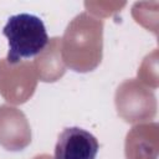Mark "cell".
Listing matches in <instances>:
<instances>
[{"label":"cell","mask_w":159,"mask_h":159,"mask_svg":"<svg viewBox=\"0 0 159 159\" xmlns=\"http://www.w3.org/2000/svg\"><path fill=\"white\" fill-rule=\"evenodd\" d=\"M9 51L6 60L17 63L21 60L37 56L48 43V35L43 21L32 14L21 12L7 19L4 29Z\"/></svg>","instance_id":"cell-1"},{"label":"cell","mask_w":159,"mask_h":159,"mask_svg":"<svg viewBox=\"0 0 159 159\" xmlns=\"http://www.w3.org/2000/svg\"><path fill=\"white\" fill-rule=\"evenodd\" d=\"M97 138L80 127L65 128L55 145V159H96Z\"/></svg>","instance_id":"cell-2"}]
</instances>
